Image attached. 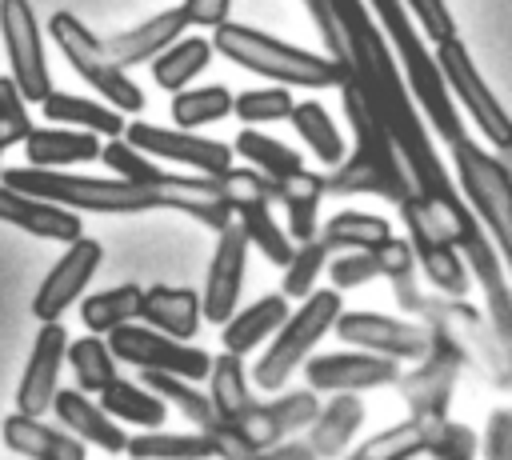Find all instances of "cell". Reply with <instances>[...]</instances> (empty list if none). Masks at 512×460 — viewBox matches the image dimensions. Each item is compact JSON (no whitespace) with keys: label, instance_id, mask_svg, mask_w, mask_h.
<instances>
[{"label":"cell","instance_id":"13","mask_svg":"<svg viewBox=\"0 0 512 460\" xmlns=\"http://www.w3.org/2000/svg\"><path fill=\"white\" fill-rule=\"evenodd\" d=\"M460 360L432 336L428 352L416 360L412 372L396 376V388L408 404V416L412 420H444L448 416V404H452V392H456V380H460Z\"/></svg>","mask_w":512,"mask_h":460},{"label":"cell","instance_id":"36","mask_svg":"<svg viewBox=\"0 0 512 460\" xmlns=\"http://www.w3.org/2000/svg\"><path fill=\"white\" fill-rule=\"evenodd\" d=\"M208 60H212V44H208V40H200V36H180V40H172L160 56H152V76H156L160 88L180 92L196 72L208 68Z\"/></svg>","mask_w":512,"mask_h":460},{"label":"cell","instance_id":"33","mask_svg":"<svg viewBox=\"0 0 512 460\" xmlns=\"http://www.w3.org/2000/svg\"><path fill=\"white\" fill-rule=\"evenodd\" d=\"M140 296H144L140 284H116V288H108V292L84 296L80 320H84V328H88L92 336H108V332H116L120 324H136Z\"/></svg>","mask_w":512,"mask_h":460},{"label":"cell","instance_id":"9","mask_svg":"<svg viewBox=\"0 0 512 460\" xmlns=\"http://www.w3.org/2000/svg\"><path fill=\"white\" fill-rule=\"evenodd\" d=\"M108 352L112 360H124V364H136L144 372H164V376H176V380H208V368H212V356L204 348H192L184 340H168L144 324H120L116 332H108Z\"/></svg>","mask_w":512,"mask_h":460},{"label":"cell","instance_id":"24","mask_svg":"<svg viewBox=\"0 0 512 460\" xmlns=\"http://www.w3.org/2000/svg\"><path fill=\"white\" fill-rule=\"evenodd\" d=\"M52 408H56L60 424L68 428V436H76L80 444L88 440V444H96V448H104V452H112V456L124 452V444H128L124 428H120L116 420H108L84 392H76V388H56Z\"/></svg>","mask_w":512,"mask_h":460},{"label":"cell","instance_id":"21","mask_svg":"<svg viewBox=\"0 0 512 460\" xmlns=\"http://www.w3.org/2000/svg\"><path fill=\"white\" fill-rule=\"evenodd\" d=\"M0 220L20 228V232H32L40 240H60V244H72L76 236H84V224H80V216L72 208L12 192L4 184H0Z\"/></svg>","mask_w":512,"mask_h":460},{"label":"cell","instance_id":"1","mask_svg":"<svg viewBox=\"0 0 512 460\" xmlns=\"http://www.w3.org/2000/svg\"><path fill=\"white\" fill-rule=\"evenodd\" d=\"M392 292H396L400 308H408L416 316V324H424L460 364L476 368L492 388H508V380H512L508 376V344L496 340V332L480 308H472L468 300H456V296L424 292L416 284V276L392 280Z\"/></svg>","mask_w":512,"mask_h":460},{"label":"cell","instance_id":"38","mask_svg":"<svg viewBox=\"0 0 512 460\" xmlns=\"http://www.w3.org/2000/svg\"><path fill=\"white\" fill-rule=\"evenodd\" d=\"M436 424V420H432ZM428 420H400V424H392V428H384V432H376V436H368L356 452H348L344 460H416L420 452H424V444H428V428H432Z\"/></svg>","mask_w":512,"mask_h":460},{"label":"cell","instance_id":"16","mask_svg":"<svg viewBox=\"0 0 512 460\" xmlns=\"http://www.w3.org/2000/svg\"><path fill=\"white\" fill-rule=\"evenodd\" d=\"M316 412H320L316 392L300 388V392L276 396V400H268V404L256 400V404L232 424V432H236L248 448H268V444H280V440H288L292 432L308 428V424L316 420Z\"/></svg>","mask_w":512,"mask_h":460},{"label":"cell","instance_id":"31","mask_svg":"<svg viewBox=\"0 0 512 460\" xmlns=\"http://www.w3.org/2000/svg\"><path fill=\"white\" fill-rule=\"evenodd\" d=\"M208 400H212V408H216V416L232 428L252 404H256V396H252V388H248V376H244V360L240 356H228V352H220V356H212V368H208Z\"/></svg>","mask_w":512,"mask_h":460},{"label":"cell","instance_id":"30","mask_svg":"<svg viewBox=\"0 0 512 460\" xmlns=\"http://www.w3.org/2000/svg\"><path fill=\"white\" fill-rule=\"evenodd\" d=\"M96 396H100L96 408H100L108 420H116V424L124 420V424H136V428H148V432L160 428V424H164V412H168V404H160L148 388H140V384H132V380H120V376L108 380Z\"/></svg>","mask_w":512,"mask_h":460},{"label":"cell","instance_id":"50","mask_svg":"<svg viewBox=\"0 0 512 460\" xmlns=\"http://www.w3.org/2000/svg\"><path fill=\"white\" fill-rule=\"evenodd\" d=\"M400 4L412 8V16H416V20H412L416 32H424L432 44H444L448 36H456V24H452L444 0H400ZM408 8H404V12H408Z\"/></svg>","mask_w":512,"mask_h":460},{"label":"cell","instance_id":"41","mask_svg":"<svg viewBox=\"0 0 512 460\" xmlns=\"http://www.w3.org/2000/svg\"><path fill=\"white\" fill-rule=\"evenodd\" d=\"M68 364H72V376H76V392H100L108 380H116V360L108 352V344L100 336H80L64 348Z\"/></svg>","mask_w":512,"mask_h":460},{"label":"cell","instance_id":"43","mask_svg":"<svg viewBox=\"0 0 512 460\" xmlns=\"http://www.w3.org/2000/svg\"><path fill=\"white\" fill-rule=\"evenodd\" d=\"M332 256H336V252H332L320 236H312V240H304L300 248H292V260L284 264V288H280V296H284V300H304V296L312 292L316 276L328 268Z\"/></svg>","mask_w":512,"mask_h":460},{"label":"cell","instance_id":"27","mask_svg":"<svg viewBox=\"0 0 512 460\" xmlns=\"http://www.w3.org/2000/svg\"><path fill=\"white\" fill-rule=\"evenodd\" d=\"M28 168H68V164H88L100 156V136L76 132V128H32L24 136Z\"/></svg>","mask_w":512,"mask_h":460},{"label":"cell","instance_id":"6","mask_svg":"<svg viewBox=\"0 0 512 460\" xmlns=\"http://www.w3.org/2000/svg\"><path fill=\"white\" fill-rule=\"evenodd\" d=\"M48 32H52V40H56V48L64 52V60L108 100V108L112 112H144V92L104 56V44H100V36L92 32V28H84L72 12H56L52 20H48Z\"/></svg>","mask_w":512,"mask_h":460},{"label":"cell","instance_id":"51","mask_svg":"<svg viewBox=\"0 0 512 460\" xmlns=\"http://www.w3.org/2000/svg\"><path fill=\"white\" fill-rule=\"evenodd\" d=\"M484 460H512V412L496 408L484 428Z\"/></svg>","mask_w":512,"mask_h":460},{"label":"cell","instance_id":"3","mask_svg":"<svg viewBox=\"0 0 512 460\" xmlns=\"http://www.w3.org/2000/svg\"><path fill=\"white\" fill-rule=\"evenodd\" d=\"M4 188L60 204V208H84V212H112V216H132V212H152L156 192L128 184V180H96V176H72V172H52V168H4L0 176Z\"/></svg>","mask_w":512,"mask_h":460},{"label":"cell","instance_id":"18","mask_svg":"<svg viewBox=\"0 0 512 460\" xmlns=\"http://www.w3.org/2000/svg\"><path fill=\"white\" fill-rule=\"evenodd\" d=\"M320 192H332V196H380L388 204H404L412 196V180L356 148L352 156H344L336 168H328L320 176Z\"/></svg>","mask_w":512,"mask_h":460},{"label":"cell","instance_id":"11","mask_svg":"<svg viewBox=\"0 0 512 460\" xmlns=\"http://www.w3.org/2000/svg\"><path fill=\"white\" fill-rule=\"evenodd\" d=\"M128 148H136L140 156H160V160H172V164H188L196 168V176H220L232 168V148L220 144V140H208V136H196V132H180V128H156V124H124V136H120Z\"/></svg>","mask_w":512,"mask_h":460},{"label":"cell","instance_id":"34","mask_svg":"<svg viewBox=\"0 0 512 460\" xmlns=\"http://www.w3.org/2000/svg\"><path fill=\"white\" fill-rule=\"evenodd\" d=\"M124 452L132 460H216V448L200 432H164L152 428L144 436H128Z\"/></svg>","mask_w":512,"mask_h":460},{"label":"cell","instance_id":"15","mask_svg":"<svg viewBox=\"0 0 512 460\" xmlns=\"http://www.w3.org/2000/svg\"><path fill=\"white\" fill-rule=\"evenodd\" d=\"M304 376H308V392H364V388H384L396 384L400 368L396 360L372 356V352H324V356H308L304 360Z\"/></svg>","mask_w":512,"mask_h":460},{"label":"cell","instance_id":"14","mask_svg":"<svg viewBox=\"0 0 512 460\" xmlns=\"http://www.w3.org/2000/svg\"><path fill=\"white\" fill-rule=\"evenodd\" d=\"M100 260H104V244L100 240H88V236H76L72 244H68V252L48 268V276L40 280V288H36V296H32V316L40 320V324H56L60 320V312L84 292V284L96 276V268H100Z\"/></svg>","mask_w":512,"mask_h":460},{"label":"cell","instance_id":"19","mask_svg":"<svg viewBox=\"0 0 512 460\" xmlns=\"http://www.w3.org/2000/svg\"><path fill=\"white\" fill-rule=\"evenodd\" d=\"M64 348H68V332L60 324H44L36 332L32 356H28L20 388H16V412L20 416H36L40 420V412L52 408L56 376H60V364H64Z\"/></svg>","mask_w":512,"mask_h":460},{"label":"cell","instance_id":"46","mask_svg":"<svg viewBox=\"0 0 512 460\" xmlns=\"http://www.w3.org/2000/svg\"><path fill=\"white\" fill-rule=\"evenodd\" d=\"M96 160H104L120 180H128V184H140V188H156L168 172L164 168H156L148 156H140L136 148H128L124 140H108V144H100V156Z\"/></svg>","mask_w":512,"mask_h":460},{"label":"cell","instance_id":"12","mask_svg":"<svg viewBox=\"0 0 512 460\" xmlns=\"http://www.w3.org/2000/svg\"><path fill=\"white\" fill-rule=\"evenodd\" d=\"M332 328L356 352H372L384 360H420L432 344V332L424 324L380 316V312H340L332 320Z\"/></svg>","mask_w":512,"mask_h":460},{"label":"cell","instance_id":"28","mask_svg":"<svg viewBox=\"0 0 512 460\" xmlns=\"http://www.w3.org/2000/svg\"><path fill=\"white\" fill-rule=\"evenodd\" d=\"M364 424V404L356 392H340L336 400L324 404V412H316V420L308 424V448L316 452V460H336L344 456L348 440L356 436V428Z\"/></svg>","mask_w":512,"mask_h":460},{"label":"cell","instance_id":"2","mask_svg":"<svg viewBox=\"0 0 512 460\" xmlns=\"http://www.w3.org/2000/svg\"><path fill=\"white\" fill-rule=\"evenodd\" d=\"M212 52H220L224 60L248 68V72H260V76H272L280 84H300V88H340L348 80V68L332 56H320V52H304L296 44H284L268 32H256L248 24H216L212 28Z\"/></svg>","mask_w":512,"mask_h":460},{"label":"cell","instance_id":"20","mask_svg":"<svg viewBox=\"0 0 512 460\" xmlns=\"http://www.w3.org/2000/svg\"><path fill=\"white\" fill-rule=\"evenodd\" d=\"M152 192L160 208H176L212 232H224L232 224V204L224 200L216 176H164Z\"/></svg>","mask_w":512,"mask_h":460},{"label":"cell","instance_id":"44","mask_svg":"<svg viewBox=\"0 0 512 460\" xmlns=\"http://www.w3.org/2000/svg\"><path fill=\"white\" fill-rule=\"evenodd\" d=\"M476 452H480V436L468 424L444 416L428 428L424 456H432V460H476Z\"/></svg>","mask_w":512,"mask_h":460},{"label":"cell","instance_id":"39","mask_svg":"<svg viewBox=\"0 0 512 460\" xmlns=\"http://www.w3.org/2000/svg\"><path fill=\"white\" fill-rule=\"evenodd\" d=\"M392 236V228H388V220L384 216H372V212H336L328 224H324V232H320V240L332 248V252H372V248H380L384 240Z\"/></svg>","mask_w":512,"mask_h":460},{"label":"cell","instance_id":"37","mask_svg":"<svg viewBox=\"0 0 512 460\" xmlns=\"http://www.w3.org/2000/svg\"><path fill=\"white\" fill-rule=\"evenodd\" d=\"M288 120H292V128L300 132V140L312 148V156H316L320 164L336 168V164L344 160V136H340V128L332 124V116L324 112V104L300 100V104H292Z\"/></svg>","mask_w":512,"mask_h":460},{"label":"cell","instance_id":"52","mask_svg":"<svg viewBox=\"0 0 512 460\" xmlns=\"http://www.w3.org/2000/svg\"><path fill=\"white\" fill-rule=\"evenodd\" d=\"M304 8L312 12V20H316V32H320V40H324L328 56L344 64V40H340V32H336V24H332V16H328L324 0H304Z\"/></svg>","mask_w":512,"mask_h":460},{"label":"cell","instance_id":"53","mask_svg":"<svg viewBox=\"0 0 512 460\" xmlns=\"http://www.w3.org/2000/svg\"><path fill=\"white\" fill-rule=\"evenodd\" d=\"M228 4H232V0H184L180 8H184V16H188V24L216 28V24L228 20Z\"/></svg>","mask_w":512,"mask_h":460},{"label":"cell","instance_id":"26","mask_svg":"<svg viewBox=\"0 0 512 460\" xmlns=\"http://www.w3.org/2000/svg\"><path fill=\"white\" fill-rule=\"evenodd\" d=\"M288 320V300L280 296V292H272V296H260L256 304H248V308H240V312H232L220 328V340H224V352L228 356H248L252 348H260V340H272V332L280 328Z\"/></svg>","mask_w":512,"mask_h":460},{"label":"cell","instance_id":"40","mask_svg":"<svg viewBox=\"0 0 512 460\" xmlns=\"http://www.w3.org/2000/svg\"><path fill=\"white\" fill-rule=\"evenodd\" d=\"M232 220H236V228L244 232V240L256 244L276 268H284V264L292 260V240H288V236L280 232V224L272 220V204H244V208L232 212Z\"/></svg>","mask_w":512,"mask_h":460},{"label":"cell","instance_id":"17","mask_svg":"<svg viewBox=\"0 0 512 460\" xmlns=\"http://www.w3.org/2000/svg\"><path fill=\"white\" fill-rule=\"evenodd\" d=\"M216 252H212V264H208V280H204V296H200V320H212V324H224L232 312H236V300H240V284H244V256H248V240L244 232L236 228V220L216 232Z\"/></svg>","mask_w":512,"mask_h":460},{"label":"cell","instance_id":"47","mask_svg":"<svg viewBox=\"0 0 512 460\" xmlns=\"http://www.w3.org/2000/svg\"><path fill=\"white\" fill-rule=\"evenodd\" d=\"M216 184H220L224 200L232 204V212L244 208V204H272V200H276V184H272L268 176L252 172V168H236V164H232L228 172L216 176Z\"/></svg>","mask_w":512,"mask_h":460},{"label":"cell","instance_id":"10","mask_svg":"<svg viewBox=\"0 0 512 460\" xmlns=\"http://www.w3.org/2000/svg\"><path fill=\"white\" fill-rule=\"evenodd\" d=\"M0 36H4V52L12 64V84L24 96V104H40L52 92V76H48V60H44V44H40V28L32 16L28 0H0Z\"/></svg>","mask_w":512,"mask_h":460},{"label":"cell","instance_id":"22","mask_svg":"<svg viewBox=\"0 0 512 460\" xmlns=\"http://www.w3.org/2000/svg\"><path fill=\"white\" fill-rule=\"evenodd\" d=\"M184 28H188L184 8H164L160 16H148L144 24H136L128 32H116L112 40H100V44H104V56L124 72L132 64H144V60L160 56L172 40H180Z\"/></svg>","mask_w":512,"mask_h":460},{"label":"cell","instance_id":"45","mask_svg":"<svg viewBox=\"0 0 512 460\" xmlns=\"http://www.w3.org/2000/svg\"><path fill=\"white\" fill-rule=\"evenodd\" d=\"M292 92L288 88H252L232 96V112L252 128V124H272V120H288L292 112Z\"/></svg>","mask_w":512,"mask_h":460},{"label":"cell","instance_id":"48","mask_svg":"<svg viewBox=\"0 0 512 460\" xmlns=\"http://www.w3.org/2000/svg\"><path fill=\"white\" fill-rule=\"evenodd\" d=\"M28 132H32V116L24 108V96L8 76H0V148L20 144Z\"/></svg>","mask_w":512,"mask_h":460},{"label":"cell","instance_id":"54","mask_svg":"<svg viewBox=\"0 0 512 460\" xmlns=\"http://www.w3.org/2000/svg\"><path fill=\"white\" fill-rule=\"evenodd\" d=\"M248 460H316V452L308 448V440H280V444H268V448H256Z\"/></svg>","mask_w":512,"mask_h":460},{"label":"cell","instance_id":"49","mask_svg":"<svg viewBox=\"0 0 512 460\" xmlns=\"http://www.w3.org/2000/svg\"><path fill=\"white\" fill-rule=\"evenodd\" d=\"M380 276V264H376V252H344V256H332L328 260V280L336 292L344 288H360L368 280Z\"/></svg>","mask_w":512,"mask_h":460},{"label":"cell","instance_id":"25","mask_svg":"<svg viewBox=\"0 0 512 460\" xmlns=\"http://www.w3.org/2000/svg\"><path fill=\"white\" fill-rule=\"evenodd\" d=\"M0 440H4V448H12L16 456H28V460H84V444L76 436H64L60 428H48L36 416H20V412L4 416Z\"/></svg>","mask_w":512,"mask_h":460},{"label":"cell","instance_id":"7","mask_svg":"<svg viewBox=\"0 0 512 460\" xmlns=\"http://www.w3.org/2000/svg\"><path fill=\"white\" fill-rule=\"evenodd\" d=\"M396 208H400V220H404V228H408L412 260L424 268V276L432 280V288H436L440 296L464 300L468 288H472V276H468V268H464V260H460V252H456V244H452V232H448L444 216H440L432 204H424L420 196H408V200L396 204Z\"/></svg>","mask_w":512,"mask_h":460},{"label":"cell","instance_id":"32","mask_svg":"<svg viewBox=\"0 0 512 460\" xmlns=\"http://www.w3.org/2000/svg\"><path fill=\"white\" fill-rule=\"evenodd\" d=\"M320 176L316 172H308V168H300V172H292V176H284L280 184H276V200L284 204V212H288V236L292 240H312L316 236V208H320Z\"/></svg>","mask_w":512,"mask_h":460},{"label":"cell","instance_id":"29","mask_svg":"<svg viewBox=\"0 0 512 460\" xmlns=\"http://www.w3.org/2000/svg\"><path fill=\"white\" fill-rule=\"evenodd\" d=\"M40 112L52 120V124H68V128H84L92 136H108V140H120L124 136V116L112 112L108 104H96V100H84V96H72V92H48L40 100Z\"/></svg>","mask_w":512,"mask_h":460},{"label":"cell","instance_id":"42","mask_svg":"<svg viewBox=\"0 0 512 460\" xmlns=\"http://www.w3.org/2000/svg\"><path fill=\"white\" fill-rule=\"evenodd\" d=\"M228 112H232V92L224 84H208V88H196V92H176V100H172V116H176L180 132L224 120Z\"/></svg>","mask_w":512,"mask_h":460},{"label":"cell","instance_id":"8","mask_svg":"<svg viewBox=\"0 0 512 460\" xmlns=\"http://www.w3.org/2000/svg\"><path fill=\"white\" fill-rule=\"evenodd\" d=\"M432 64H436V72H440L448 96H456V100L464 104V112L480 124L484 140H488L492 148H508V116H504L500 100L488 92V84L480 80L472 56H468V48H464V40H460V36H448L444 44H436Z\"/></svg>","mask_w":512,"mask_h":460},{"label":"cell","instance_id":"35","mask_svg":"<svg viewBox=\"0 0 512 460\" xmlns=\"http://www.w3.org/2000/svg\"><path fill=\"white\" fill-rule=\"evenodd\" d=\"M232 156H244L248 168L260 172V176H268L272 184H280L284 176H292V172L304 168L300 156H296V148H284L280 140H272V136H264V132H256V128H240V132H236Z\"/></svg>","mask_w":512,"mask_h":460},{"label":"cell","instance_id":"23","mask_svg":"<svg viewBox=\"0 0 512 460\" xmlns=\"http://www.w3.org/2000/svg\"><path fill=\"white\" fill-rule=\"evenodd\" d=\"M136 320L168 340H192L200 332V300L188 288L156 284V288H144Z\"/></svg>","mask_w":512,"mask_h":460},{"label":"cell","instance_id":"4","mask_svg":"<svg viewBox=\"0 0 512 460\" xmlns=\"http://www.w3.org/2000/svg\"><path fill=\"white\" fill-rule=\"evenodd\" d=\"M452 164H456V180L464 188L460 200L468 204L476 224L488 232L492 248L500 256H508L512 252V180H508L504 160L464 136L452 144Z\"/></svg>","mask_w":512,"mask_h":460},{"label":"cell","instance_id":"5","mask_svg":"<svg viewBox=\"0 0 512 460\" xmlns=\"http://www.w3.org/2000/svg\"><path fill=\"white\" fill-rule=\"evenodd\" d=\"M336 316H340V292L336 288H312L304 296V304L272 332V344L264 348L260 364L252 368V384L260 392L284 388V380L308 360L312 344L332 328Z\"/></svg>","mask_w":512,"mask_h":460}]
</instances>
